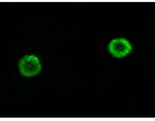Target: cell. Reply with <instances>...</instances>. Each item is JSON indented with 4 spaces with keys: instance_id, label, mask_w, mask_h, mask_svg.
<instances>
[{
    "instance_id": "1",
    "label": "cell",
    "mask_w": 155,
    "mask_h": 121,
    "mask_svg": "<svg viewBox=\"0 0 155 121\" xmlns=\"http://www.w3.org/2000/svg\"><path fill=\"white\" fill-rule=\"evenodd\" d=\"M19 70L23 76L32 77L41 71L39 59L35 55H26L19 61Z\"/></svg>"
},
{
    "instance_id": "2",
    "label": "cell",
    "mask_w": 155,
    "mask_h": 121,
    "mask_svg": "<svg viewBox=\"0 0 155 121\" xmlns=\"http://www.w3.org/2000/svg\"><path fill=\"white\" fill-rule=\"evenodd\" d=\"M108 49L113 57L121 58L129 54L132 51V47L127 40L125 38H117L110 42Z\"/></svg>"
}]
</instances>
